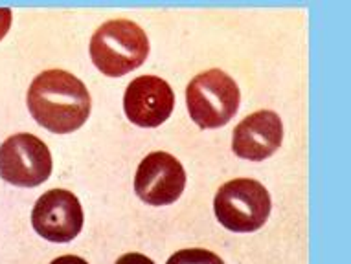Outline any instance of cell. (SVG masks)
Listing matches in <instances>:
<instances>
[{"mask_svg":"<svg viewBox=\"0 0 351 264\" xmlns=\"http://www.w3.org/2000/svg\"><path fill=\"white\" fill-rule=\"evenodd\" d=\"M167 264H225L223 259L215 255L210 250H202V248H188V250H180V252L173 253L171 257L167 259Z\"/></svg>","mask_w":351,"mask_h":264,"instance_id":"30bf717a","label":"cell"},{"mask_svg":"<svg viewBox=\"0 0 351 264\" xmlns=\"http://www.w3.org/2000/svg\"><path fill=\"white\" fill-rule=\"evenodd\" d=\"M213 209L226 230L250 233L265 224L271 215V195L258 180H230L217 191Z\"/></svg>","mask_w":351,"mask_h":264,"instance_id":"277c9868","label":"cell"},{"mask_svg":"<svg viewBox=\"0 0 351 264\" xmlns=\"http://www.w3.org/2000/svg\"><path fill=\"white\" fill-rule=\"evenodd\" d=\"M50 264H88L85 259L75 257V255H63V257L53 259Z\"/></svg>","mask_w":351,"mask_h":264,"instance_id":"4fadbf2b","label":"cell"},{"mask_svg":"<svg viewBox=\"0 0 351 264\" xmlns=\"http://www.w3.org/2000/svg\"><path fill=\"white\" fill-rule=\"evenodd\" d=\"M52 174V155L34 134L21 132L0 145V176L8 184L35 187Z\"/></svg>","mask_w":351,"mask_h":264,"instance_id":"5b68a950","label":"cell"},{"mask_svg":"<svg viewBox=\"0 0 351 264\" xmlns=\"http://www.w3.org/2000/svg\"><path fill=\"white\" fill-rule=\"evenodd\" d=\"M149 55V39L138 24L114 18L99 26L90 40V59L101 74L120 77L140 68Z\"/></svg>","mask_w":351,"mask_h":264,"instance_id":"7a4b0ae2","label":"cell"},{"mask_svg":"<svg viewBox=\"0 0 351 264\" xmlns=\"http://www.w3.org/2000/svg\"><path fill=\"white\" fill-rule=\"evenodd\" d=\"M28 109L40 127L56 134H69L88 120L90 94L75 75L64 70H47L29 85Z\"/></svg>","mask_w":351,"mask_h":264,"instance_id":"6da1fadb","label":"cell"},{"mask_svg":"<svg viewBox=\"0 0 351 264\" xmlns=\"http://www.w3.org/2000/svg\"><path fill=\"white\" fill-rule=\"evenodd\" d=\"M175 94L166 81L156 75H140L129 83L123 96V110L138 127H158L171 116Z\"/></svg>","mask_w":351,"mask_h":264,"instance_id":"ba28073f","label":"cell"},{"mask_svg":"<svg viewBox=\"0 0 351 264\" xmlns=\"http://www.w3.org/2000/svg\"><path fill=\"white\" fill-rule=\"evenodd\" d=\"M282 140L283 125L280 116L272 110H258L236 127L232 150L243 160L261 161L280 149Z\"/></svg>","mask_w":351,"mask_h":264,"instance_id":"9c48e42d","label":"cell"},{"mask_svg":"<svg viewBox=\"0 0 351 264\" xmlns=\"http://www.w3.org/2000/svg\"><path fill=\"white\" fill-rule=\"evenodd\" d=\"M32 226L50 242H70L83 228V207L66 189H50L35 202Z\"/></svg>","mask_w":351,"mask_h":264,"instance_id":"52a82bcc","label":"cell"},{"mask_svg":"<svg viewBox=\"0 0 351 264\" xmlns=\"http://www.w3.org/2000/svg\"><path fill=\"white\" fill-rule=\"evenodd\" d=\"M12 10H10V8H0V40H2V37L8 34V29L12 26Z\"/></svg>","mask_w":351,"mask_h":264,"instance_id":"7c38bea8","label":"cell"},{"mask_svg":"<svg viewBox=\"0 0 351 264\" xmlns=\"http://www.w3.org/2000/svg\"><path fill=\"white\" fill-rule=\"evenodd\" d=\"M186 187L182 163L169 153H151L138 166L134 176V191L140 200L149 206H167L179 200Z\"/></svg>","mask_w":351,"mask_h":264,"instance_id":"8992f818","label":"cell"},{"mask_svg":"<svg viewBox=\"0 0 351 264\" xmlns=\"http://www.w3.org/2000/svg\"><path fill=\"white\" fill-rule=\"evenodd\" d=\"M241 101L237 83L223 70H208L190 81L186 105L191 120L201 129H217L236 116Z\"/></svg>","mask_w":351,"mask_h":264,"instance_id":"3957f363","label":"cell"},{"mask_svg":"<svg viewBox=\"0 0 351 264\" xmlns=\"http://www.w3.org/2000/svg\"><path fill=\"white\" fill-rule=\"evenodd\" d=\"M116 264H155L151 261L149 257H145L142 253H125V255H121Z\"/></svg>","mask_w":351,"mask_h":264,"instance_id":"8fae6325","label":"cell"}]
</instances>
